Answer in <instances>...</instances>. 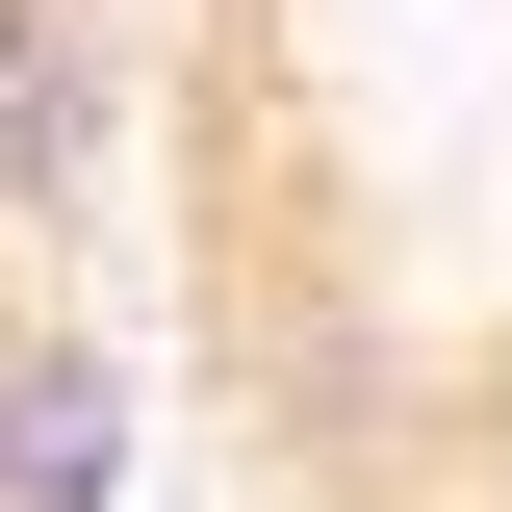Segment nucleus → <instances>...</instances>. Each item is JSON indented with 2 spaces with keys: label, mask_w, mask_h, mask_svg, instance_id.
<instances>
[{
  "label": "nucleus",
  "mask_w": 512,
  "mask_h": 512,
  "mask_svg": "<svg viewBox=\"0 0 512 512\" xmlns=\"http://www.w3.org/2000/svg\"><path fill=\"white\" fill-rule=\"evenodd\" d=\"M128 180V77H103V0H0V256L103 231Z\"/></svg>",
  "instance_id": "nucleus-1"
},
{
  "label": "nucleus",
  "mask_w": 512,
  "mask_h": 512,
  "mask_svg": "<svg viewBox=\"0 0 512 512\" xmlns=\"http://www.w3.org/2000/svg\"><path fill=\"white\" fill-rule=\"evenodd\" d=\"M154 410H128L103 333H0V512H128Z\"/></svg>",
  "instance_id": "nucleus-2"
}]
</instances>
